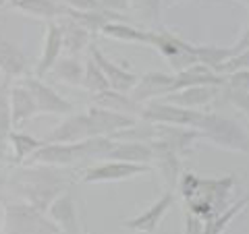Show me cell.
Instances as JSON below:
<instances>
[{
	"label": "cell",
	"mask_w": 249,
	"mask_h": 234,
	"mask_svg": "<svg viewBox=\"0 0 249 234\" xmlns=\"http://www.w3.org/2000/svg\"><path fill=\"white\" fill-rule=\"evenodd\" d=\"M13 131L11 110H9V81L0 85V162L6 160V147H9V133Z\"/></svg>",
	"instance_id": "obj_19"
},
{
	"label": "cell",
	"mask_w": 249,
	"mask_h": 234,
	"mask_svg": "<svg viewBox=\"0 0 249 234\" xmlns=\"http://www.w3.org/2000/svg\"><path fill=\"white\" fill-rule=\"evenodd\" d=\"M212 83H220V77H216L212 71H208L206 67H189L185 71L178 73L173 85H170L168 93H173L177 89H185V87H196V85H212Z\"/></svg>",
	"instance_id": "obj_16"
},
{
	"label": "cell",
	"mask_w": 249,
	"mask_h": 234,
	"mask_svg": "<svg viewBox=\"0 0 249 234\" xmlns=\"http://www.w3.org/2000/svg\"><path fill=\"white\" fill-rule=\"evenodd\" d=\"M173 79H175V77L158 75V73L145 75L142 85L135 89V100H145V98L158 96V93H168L170 85H173Z\"/></svg>",
	"instance_id": "obj_21"
},
{
	"label": "cell",
	"mask_w": 249,
	"mask_h": 234,
	"mask_svg": "<svg viewBox=\"0 0 249 234\" xmlns=\"http://www.w3.org/2000/svg\"><path fill=\"white\" fill-rule=\"evenodd\" d=\"M93 102H96L98 108H104V110H112V112H133L135 110V104L131 100L124 98V93L121 91H114V89H106V91H100V93H93Z\"/></svg>",
	"instance_id": "obj_20"
},
{
	"label": "cell",
	"mask_w": 249,
	"mask_h": 234,
	"mask_svg": "<svg viewBox=\"0 0 249 234\" xmlns=\"http://www.w3.org/2000/svg\"><path fill=\"white\" fill-rule=\"evenodd\" d=\"M247 203H249V195H247V197L241 199L239 203L232 205L227 214H220V216H216V217H210V222L206 224L204 234H220V232L224 230V226H229L232 217H235V216H237V214H239L241 209H243Z\"/></svg>",
	"instance_id": "obj_27"
},
{
	"label": "cell",
	"mask_w": 249,
	"mask_h": 234,
	"mask_svg": "<svg viewBox=\"0 0 249 234\" xmlns=\"http://www.w3.org/2000/svg\"><path fill=\"white\" fill-rule=\"evenodd\" d=\"M102 31L106 35L110 37H116V40H127V42H150V35L147 33H142L133 27H127L123 23H106L102 27Z\"/></svg>",
	"instance_id": "obj_26"
},
{
	"label": "cell",
	"mask_w": 249,
	"mask_h": 234,
	"mask_svg": "<svg viewBox=\"0 0 249 234\" xmlns=\"http://www.w3.org/2000/svg\"><path fill=\"white\" fill-rule=\"evenodd\" d=\"M85 139H89L88 114H75L65 118L56 129H52L50 135L44 141L46 143H81Z\"/></svg>",
	"instance_id": "obj_10"
},
{
	"label": "cell",
	"mask_w": 249,
	"mask_h": 234,
	"mask_svg": "<svg viewBox=\"0 0 249 234\" xmlns=\"http://www.w3.org/2000/svg\"><path fill=\"white\" fill-rule=\"evenodd\" d=\"M21 83L29 89L31 98L36 100L37 112H46V114H71L73 112V104L67 102L62 96H58L50 85H46L40 77L36 75H25L21 79Z\"/></svg>",
	"instance_id": "obj_3"
},
{
	"label": "cell",
	"mask_w": 249,
	"mask_h": 234,
	"mask_svg": "<svg viewBox=\"0 0 249 234\" xmlns=\"http://www.w3.org/2000/svg\"><path fill=\"white\" fill-rule=\"evenodd\" d=\"M0 234H4V203H0Z\"/></svg>",
	"instance_id": "obj_34"
},
{
	"label": "cell",
	"mask_w": 249,
	"mask_h": 234,
	"mask_svg": "<svg viewBox=\"0 0 249 234\" xmlns=\"http://www.w3.org/2000/svg\"><path fill=\"white\" fill-rule=\"evenodd\" d=\"M187 234H204L197 216H187Z\"/></svg>",
	"instance_id": "obj_30"
},
{
	"label": "cell",
	"mask_w": 249,
	"mask_h": 234,
	"mask_svg": "<svg viewBox=\"0 0 249 234\" xmlns=\"http://www.w3.org/2000/svg\"><path fill=\"white\" fill-rule=\"evenodd\" d=\"M170 203H173V193H166L164 197H162L158 203H154L147 212H143L142 216L133 217V220H127L124 222V226L131 230H142V232H154V228L158 226L160 217L166 214V209L170 207Z\"/></svg>",
	"instance_id": "obj_15"
},
{
	"label": "cell",
	"mask_w": 249,
	"mask_h": 234,
	"mask_svg": "<svg viewBox=\"0 0 249 234\" xmlns=\"http://www.w3.org/2000/svg\"><path fill=\"white\" fill-rule=\"evenodd\" d=\"M85 114H88V122H89V139H96V137L110 139L123 129H129L135 124V118H131L129 114H119V112L104 110V108H98V106L89 108V112H85Z\"/></svg>",
	"instance_id": "obj_5"
},
{
	"label": "cell",
	"mask_w": 249,
	"mask_h": 234,
	"mask_svg": "<svg viewBox=\"0 0 249 234\" xmlns=\"http://www.w3.org/2000/svg\"><path fill=\"white\" fill-rule=\"evenodd\" d=\"M19 0H0V9H13Z\"/></svg>",
	"instance_id": "obj_33"
},
{
	"label": "cell",
	"mask_w": 249,
	"mask_h": 234,
	"mask_svg": "<svg viewBox=\"0 0 249 234\" xmlns=\"http://www.w3.org/2000/svg\"><path fill=\"white\" fill-rule=\"evenodd\" d=\"M9 110H11V124L17 131L21 124H25L29 118H34L37 112L36 100L31 98L29 89L23 83L11 85L9 87Z\"/></svg>",
	"instance_id": "obj_8"
},
{
	"label": "cell",
	"mask_w": 249,
	"mask_h": 234,
	"mask_svg": "<svg viewBox=\"0 0 249 234\" xmlns=\"http://www.w3.org/2000/svg\"><path fill=\"white\" fill-rule=\"evenodd\" d=\"M4 234H58V228L25 201L4 203Z\"/></svg>",
	"instance_id": "obj_2"
},
{
	"label": "cell",
	"mask_w": 249,
	"mask_h": 234,
	"mask_svg": "<svg viewBox=\"0 0 249 234\" xmlns=\"http://www.w3.org/2000/svg\"><path fill=\"white\" fill-rule=\"evenodd\" d=\"M214 87H204V85H196V87H185L178 93H173L168 100L177 104H206L214 98Z\"/></svg>",
	"instance_id": "obj_25"
},
{
	"label": "cell",
	"mask_w": 249,
	"mask_h": 234,
	"mask_svg": "<svg viewBox=\"0 0 249 234\" xmlns=\"http://www.w3.org/2000/svg\"><path fill=\"white\" fill-rule=\"evenodd\" d=\"M91 58L96 60V65L102 68L104 77L108 79V85H110V89L114 91H121V93H127L131 89H135L137 85V77L133 73L124 71V68L116 67L112 60H108L102 52H100L96 46H91Z\"/></svg>",
	"instance_id": "obj_12"
},
{
	"label": "cell",
	"mask_w": 249,
	"mask_h": 234,
	"mask_svg": "<svg viewBox=\"0 0 249 234\" xmlns=\"http://www.w3.org/2000/svg\"><path fill=\"white\" fill-rule=\"evenodd\" d=\"M108 160L116 162H131V164H142L152 158L150 147L142 143H112V147L106 153Z\"/></svg>",
	"instance_id": "obj_18"
},
{
	"label": "cell",
	"mask_w": 249,
	"mask_h": 234,
	"mask_svg": "<svg viewBox=\"0 0 249 234\" xmlns=\"http://www.w3.org/2000/svg\"><path fill=\"white\" fill-rule=\"evenodd\" d=\"M247 67H249V52H245L243 56H232L231 60L224 62L220 68H224V71L232 73V71H239V68H247Z\"/></svg>",
	"instance_id": "obj_28"
},
{
	"label": "cell",
	"mask_w": 249,
	"mask_h": 234,
	"mask_svg": "<svg viewBox=\"0 0 249 234\" xmlns=\"http://www.w3.org/2000/svg\"><path fill=\"white\" fill-rule=\"evenodd\" d=\"M0 73L4 75V79H23L27 73V56L23 52L21 46L15 42L6 40L0 33Z\"/></svg>",
	"instance_id": "obj_6"
},
{
	"label": "cell",
	"mask_w": 249,
	"mask_h": 234,
	"mask_svg": "<svg viewBox=\"0 0 249 234\" xmlns=\"http://www.w3.org/2000/svg\"><path fill=\"white\" fill-rule=\"evenodd\" d=\"M13 9L25 15H34V17H42L46 21H52L54 17H65V4L56 2V0H19Z\"/></svg>",
	"instance_id": "obj_17"
},
{
	"label": "cell",
	"mask_w": 249,
	"mask_h": 234,
	"mask_svg": "<svg viewBox=\"0 0 249 234\" xmlns=\"http://www.w3.org/2000/svg\"><path fill=\"white\" fill-rule=\"evenodd\" d=\"M232 83L237 85V87H249V73H241V75H235L232 77Z\"/></svg>",
	"instance_id": "obj_32"
},
{
	"label": "cell",
	"mask_w": 249,
	"mask_h": 234,
	"mask_svg": "<svg viewBox=\"0 0 249 234\" xmlns=\"http://www.w3.org/2000/svg\"><path fill=\"white\" fill-rule=\"evenodd\" d=\"M50 73L69 85L83 83V65H79L75 58H58L56 65L50 68Z\"/></svg>",
	"instance_id": "obj_23"
},
{
	"label": "cell",
	"mask_w": 249,
	"mask_h": 234,
	"mask_svg": "<svg viewBox=\"0 0 249 234\" xmlns=\"http://www.w3.org/2000/svg\"><path fill=\"white\" fill-rule=\"evenodd\" d=\"M9 145L13 151V162L17 164V166H23V164L44 145V139H37L34 135H29V133H21V131L13 129L9 133Z\"/></svg>",
	"instance_id": "obj_14"
},
{
	"label": "cell",
	"mask_w": 249,
	"mask_h": 234,
	"mask_svg": "<svg viewBox=\"0 0 249 234\" xmlns=\"http://www.w3.org/2000/svg\"><path fill=\"white\" fill-rule=\"evenodd\" d=\"M150 168L145 164H131V162H116L108 160L98 166H91L83 172L81 181L83 183H114V181H124L135 174H145Z\"/></svg>",
	"instance_id": "obj_4"
},
{
	"label": "cell",
	"mask_w": 249,
	"mask_h": 234,
	"mask_svg": "<svg viewBox=\"0 0 249 234\" xmlns=\"http://www.w3.org/2000/svg\"><path fill=\"white\" fill-rule=\"evenodd\" d=\"M48 212L50 222L56 226L62 234H79V224H77V212L73 197L69 193H60L56 199L50 203Z\"/></svg>",
	"instance_id": "obj_11"
},
{
	"label": "cell",
	"mask_w": 249,
	"mask_h": 234,
	"mask_svg": "<svg viewBox=\"0 0 249 234\" xmlns=\"http://www.w3.org/2000/svg\"><path fill=\"white\" fill-rule=\"evenodd\" d=\"M98 2L102 4L106 11H121V9H127L129 6V0H98Z\"/></svg>",
	"instance_id": "obj_29"
},
{
	"label": "cell",
	"mask_w": 249,
	"mask_h": 234,
	"mask_svg": "<svg viewBox=\"0 0 249 234\" xmlns=\"http://www.w3.org/2000/svg\"><path fill=\"white\" fill-rule=\"evenodd\" d=\"M62 31V50L69 52H79L85 44H88V33L81 25H77L75 21L67 19L65 23H58Z\"/></svg>",
	"instance_id": "obj_22"
},
{
	"label": "cell",
	"mask_w": 249,
	"mask_h": 234,
	"mask_svg": "<svg viewBox=\"0 0 249 234\" xmlns=\"http://www.w3.org/2000/svg\"><path fill=\"white\" fill-rule=\"evenodd\" d=\"M143 116L150 120L170 122V124H189V127H201L206 120V114L187 110V108L168 106V104H152L143 110Z\"/></svg>",
	"instance_id": "obj_7"
},
{
	"label": "cell",
	"mask_w": 249,
	"mask_h": 234,
	"mask_svg": "<svg viewBox=\"0 0 249 234\" xmlns=\"http://www.w3.org/2000/svg\"><path fill=\"white\" fill-rule=\"evenodd\" d=\"M9 181L19 189L25 203L34 205L40 212H46L52 201L60 195V172H56L54 166L19 168L17 174L9 176Z\"/></svg>",
	"instance_id": "obj_1"
},
{
	"label": "cell",
	"mask_w": 249,
	"mask_h": 234,
	"mask_svg": "<svg viewBox=\"0 0 249 234\" xmlns=\"http://www.w3.org/2000/svg\"><path fill=\"white\" fill-rule=\"evenodd\" d=\"M245 48H249V31L245 33V37H243V42H239L235 48H231L229 52H231V56H237V54H241V50H245Z\"/></svg>",
	"instance_id": "obj_31"
},
{
	"label": "cell",
	"mask_w": 249,
	"mask_h": 234,
	"mask_svg": "<svg viewBox=\"0 0 249 234\" xmlns=\"http://www.w3.org/2000/svg\"><path fill=\"white\" fill-rule=\"evenodd\" d=\"M201 129H208V133L216 139V141H220L227 147H232V150H247L249 147L245 133L231 120L218 118V116H206Z\"/></svg>",
	"instance_id": "obj_9"
},
{
	"label": "cell",
	"mask_w": 249,
	"mask_h": 234,
	"mask_svg": "<svg viewBox=\"0 0 249 234\" xmlns=\"http://www.w3.org/2000/svg\"><path fill=\"white\" fill-rule=\"evenodd\" d=\"M81 87L89 89L91 96L93 93L110 89V85H108V79L104 77L102 68L96 65V60H93L91 56L88 58V62H85V67H83V83H81Z\"/></svg>",
	"instance_id": "obj_24"
},
{
	"label": "cell",
	"mask_w": 249,
	"mask_h": 234,
	"mask_svg": "<svg viewBox=\"0 0 249 234\" xmlns=\"http://www.w3.org/2000/svg\"><path fill=\"white\" fill-rule=\"evenodd\" d=\"M60 52H62V31L60 25L54 21H48L46 25V40H44V52H42V58H40V65L36 68V77H46L50 73V68L56 65V60L60 58Z\"/></svg>",
	"instance_id": "obj_13"
}]
</instances>
